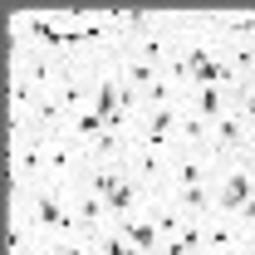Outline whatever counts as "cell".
Listing matches in <instances>:
<instances>
[{"label": "cell", "instance_id": "obj_3", "mask_svg": "<svg viewBox=\"0 0 255 255\" xmlns=\"http://www.w3.org/2000/svg\"><path fill=\"white\" fill-rule=\"evenodd\" d=\"M211 187H216V216H241V206L255 196V162L246 152L241 157H221Z\"/></svg>", "mask_w": 255, "mask_h": 255}, {"label": "cell", "instance_id": "obj_17", "mask_svg": "<svg viewBox=\"0 0 255 255\" xmlns=\"http://www.w3.org/2000/svg\"><path fill=\"white\" fill-rule=\"evenodd\" d=\"M39 251V231L30 226L25 211H10L5 216V255H34Z\"/></svg>", "mask_w": 255, "mask_h": 255}, {"label": "cell", "instance_id": "obj_9", "mask_svg": "<svg viewBox=\"0 0 255 255\" xmlns=\"http://www.w3.org/2000/svg\"><path fill=\"white\" fill-rule=\"evenodd\" d=\"M216 167H221L216 152H172V177H167V187H201V182L216 177Z\"/></svg>", "mask_w": 255, "mask_h": 255}, {"label": "cell", "instance_id": "obj_1", "mask_svg": "<svg viewBox=\"0 0 255 255\" xmlns=\"http://www.w3.org/2000/svg\"><path fill=\"white\" fill-rule=\"evenodd\" d=\"M30 226L39 231V241H69V236H79V226H74V211H69V196L59 187H49V182H39V187L25 196V206H20Z\"/></svg>", "mask_w": 255, "mask_h": 255}, {"label": "cell", "instance_id": "obj_2", "mask_svg": "<svg viewBox=\"0 0 255 255\" xmlns=\"http://www.w3.org/2000/svg\"><path fill=\"white\" fill-rule=\"evenodd\" d=\"M128 182L142 191V196H162L167 191V177H172V147H152V142H128V157H123Z\"/></svg>", "mask_w": 255, "mask_h": 255}, {"label": "cell", "instance_id": "obj_12", "mask_svg": "<svg viewBox=\"0 0 255 255\" xmlns=\"http://www.w3.org/2000/svg\"><path fill=\"white\" fill-rule=\"evenodd\" d=\"M251 147V128H246V118L231 108V113H221L216 123H211V152L216 157H241Z\"/></svg>", "mask_w": 255, "mask_h": 255}, {"label": "cell", "instance_id": "obj_21", "mask_svg": "<svg viewBox=\"0 0 255 255\" xmlns=\"http://www.w3.org/2000/svg\"><path fill=\"white\" fill-rule=\"evenodd\" d=\"M94 246H98V255H137V251H132V241H128L118 226L98 231V236H94Z\"/></svg>", "mask_w": 255, "mask_h": 255}, {"label": "cell", "instance_id": "obj_18", "mask_svg": "<svg viewBox=\"0 0 255 255\" xmlns=\"http://www.w3.org/2000/svg\"><path fill=\"white\" fill-rule=\"evenodd\" d=\"M187 108H196L206 123H216L221 113H231V108H236V98L226 94V89H196V94L187 98Z\"/></svg>", "mask_w": 255, "mask_h": 255}, {"label": "cell", "instance_id": "obj_8", "mask_svg": "<svg viewBox=\"0 0 255 255\" xmlns=\"http://www.w3.org/2000/svg\"><path fill=\"white\" fill-rule=\"evenodd\" d=\"M255 236L236 216H206V255H246Z\"/></svg>", "mask_w": 255, "mask_h": 255}, {"label": "cell", "instance_id": "obj_23", "mask_svg": "<svg viewBox=\"0 0 255 255\" xmlns=\"http://www.w3.org/2000/svg\"><path fill=\"white\" fill-rule=\"evenodd\" d=\"M231 98H236V113L246 118V128L255 132V84H241V89H236Z\"/></svg>", "mask_w": 255, "mask_h": 255}, {"label": "cell", "instance_id": "obj_26", "mask_svg": "<svg viewBox=\"0 0 255 255\" xmlns=\"http://www.w3.org/2000/svg\"><path fill=\"white\" fill-rule=\"evenodd\" d=\"M246 255H255V241H251V246H246Z\"/></svg>", "mask_w": 255, "mask_h": 255}, {"label": "cell", "instance_id": "obj_10", "mask_svg": "<svg viewBox=\"0 0 255 255\" xmlns=\"http://www.w3.org/2000/svg\"><path fill=\"white\" fill-rule=\"evenodd\" d=\"M10 172H15L25 187H39V182H44V137H39V132L10 142Z\"/></svg>", "mask_w": 255, "mask_h": 255}, {"label": "cell", "instance_id": "obj_4", "mask_svg": "<svg viewBox=\"0 0 255 255\" xmlns=\"http://www.w3.org/2000/svg\"><path fill=\"white\" fill-rule=\"evenodd\" d=\"M89 177V152H84V142H74L69 132H59V137H44V182L49 187H79Z\"/></svg>", "mask_w": 255, "mask_h": 255}, {"label": "cell", "instance_id": "obj_13", "mask_svg": "<svg viewBox=\"0 0 255 255\" xmlns=\"http://www.w3.org/2000/svg\"><path fill=\"white\" fill-rule=\"evenodd\" d=\"M187 221H206V216H216V187L211 182H201V187H167L162 191Z\"/></svg>", "mask_w": 255, "mask_h": 255}, {"label": "cell", "instance_id": "obj_7", "mask_svg": "<svg viewBox=\"0 0 255 255\" xmlns=\"http://www.w3.org/2000/svg\"><path fill=\"white\" fill-rule=\"evenodd\" d=\"M69 196V211H74V226H79V236H98V231H108V201L98 196L89 182H79V187H69L64 191Z\"/></svg>", "mask_w": 255, "mask_h": 255}, {"label": "cell", "instance_id": "obj_14", "mask_svg": "<svg viewBox=\"0 0 255 255\" xmlns=\"http://www.w3.org/2000/svg\"><path fill=\"white\" fill-rule=\"evenodd\" d=\"M118 231L132 241V251H137V255H157V251H162V231H157V216H152V196H147V201H142V211H137V216H128Z\"/></svg>", "mask_w": 255, "mask_h": 255}, {"label": "cell", "instance_id": "obj_19", "mask_svg": "<svg viewBox=\"0 0 255 255\" xmlns=\"http://www.w3.org/2000/svg\"><path fill=\"white\" fill-rule=\"evenodd\" d=\"M152 216H157V231H162V241H177L182 236V226H187V216L167 201V196H152Z\"/></svg>", "mask_w": 255, "mask_h": 255}, {"label": "cell", "instance_id": "obj_24", "mask_svg": "<svg viewBox=\"0 0 255 255\" xmlns=\"http://www.w3.org/2000/svg\"><path fill=\"white\" fill-rule=\"evenodd\" d=\"M157 255H201V251H191L187 241H162V251Z\"/></svg>", "mask_w": 255, "mask_h": 255}, {"label": "cell", "instance_id": "obj_20", "mask_svg": "<svg viewBox=\"0 0 255 255\" xmlns=\"http://www.w3.org/2000/svg\"><path fill=\"white\" fill-rule=\"evenodd\" d=\"M103 118H98L94 108H79V113H74V118H69V137H74V142H84V147H89V142H94L98 132H103Z\"/></svg>", "mask_w": 255, "mask_h": 255}, {"label": "cell", "instance_id": "obj_6", "mask_svg": "<svg viewBox=\"0 0 255 255\" xmlns=\"http://www.w3.org/2000/svg\"><path fill=\"white\" fill-rule=\"evenodd\" d=\"M187 113V98H172V103H152L142 108L137 118V142H152V147H172L177 137V118Z\"/></svg>", "mask_w": 255, "mask_h": 255}, {"label": "cell", "instance_id": "obj_25", "mask_svg": "<svg viewBox=\"0 0 255 255\" xmlns=\"http://www.w3.org/2000/svg\"><path fill=\"white\" fill-rule=\"evenodd\" d=\"M236 221H241V226H246V231L255 236V196L246 201V206H241V216H236Z\"/></svg>", "mask_w": 255, "mask_h": 255}, {"label": "cell", "instance_id": "obj_5", "mask_svg": "<svg viewBox=\"0 0 255 255\" xmlns=\"http://www.w3.org/2000/svg\"><path fill=\"white\" fill-rule=\"evenodd\" d=\"M177 20H182V10H177ZM177 20H172V25H157V30H147V34H132L123 44V54L147 59L152 69H167V64L182 54V49H177Z\"/></svg>", "mask_w": 255, "mask_h": 255}, {"label": "cell", "instance_id": "obj_16", "mask_svg": "<svg viewBox=\"0 0 255 255\" xmlns=\"http://www.w3.org/2000/svg\"><path fill=\"white\" fill-rule=\"evenodd\" d=\"M30 123H34L39 137H59V132H69V108H64L54 94H44V98L30 108Z\"/></svg>", "mask_w": 255, "mask_h": 255}, {"label": "cell", "instance_id": "obj_22", "mask_svg": "<svg viewBox=\"0 0 255 255\" xmlns=\"http://www.w3.org/2000/svg\"><path fill=\"white\" fill-rule=\"evenodd\" d=\"M84 182H89V187L108 201V196H113V187L123 182V167H89V177H84Z\"/></svg>", "mask_w": 255, "mask_h": 255}, {"label": "cell", "instance_id": "obj_27", "mask_svg": "<svg viewBox=\"0 0 255 255\" xmlns=\"http://www.w3.org/2000/svg\"><path fill=\"white\" fill-rule=\"evenodd\" d=\"M201 255H206V251H201Z\"/></svg>", "mask_w": 255, "mask_h": 255}, {"label": "cell", "instance_id": "obj_11", "mask_svg": "<svg viewBox=\"0 0 255 255\" xmlns=\"http://www.w3.org/2000/svg\"><path fill=\"white\" fill-rule=\"evenodd\" d=\"M211 30L221 39V49L255 44V10H211Z\"/></svg>", "mask_w": 255, "mask_h": 255}, {"label": "cell", "instance_id": "obj_15", "mask_svg": "<svg viewBox=\"0 0 255 255\" xmlns=\"http://www.w3.org/2000/svg\"><path fill=\"white\" fill-rule=\"evenodd\" d=\"M172 152H211V123L187 108L182 118H177V137H172Z\"/></svg>", "mask_w": 255, "mask_h": 255}]
</instances>
